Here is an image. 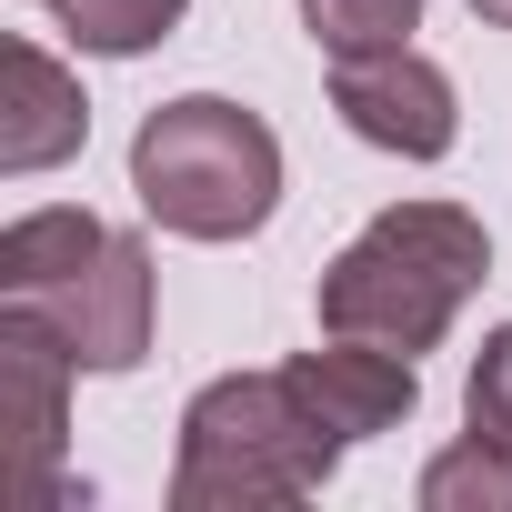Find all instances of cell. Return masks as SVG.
Here are the masks:
<instances>
[{
  "label": "cell",
  "mask_w": 512,
  "mask_h": 512,
  "mask_svg": "<svg viewBox=\"0 0 512 512\" xmlns=\"http://www.w3.org/2000/svg\"><path fill=\"white\" fill-rule=\"evenodd\" d=\"M492 241L462 201H392L372 211L322 272V332L352 342H392V352H432L452 332V312L482 292Z\"/></svg>",
  "instance_id": "cell-1"
},
{
  "label": "cell",
  "mask_w": 512,
  "mask_h": 512,
  "mask_svg": "<svg viewBox=\"0 0 512 512\" xmlns=\"http://www.w3.org/2000/svg\"><path fill=\"white\" fill-rule=\"evenodd\" d=\"M342 432L302 402L292 372H221L181 412V462H171V512H272L302 502L342 472Z\"/></svg>",
  "instance_id": "cell-2"
},
{
  "label": "cell",
  "mask_w": 512,
  "mask_h": 512,
  "mask_svg": "<svg viewBox=\"0 0 512 512\" xmlns=\"http://www.w3.org/2000/svg\"><path fill=\"white\" fill-rule=\"evenodd\" d=\"M0 302H31L71 352L81 372H141L151 352V251L141 231H111L101 211H21L0 231Z\"/></svg>",
  "instance_id": "cell-3"
},
{
  "label": "cell",
  "mask_w": 512,
  "mask_h": 512,
  "mask_svg": "<svg viewBox=\"0 0 512 512\" xmlns=\"http://www.w3.org/2000/svg\"><path fill=\"white\" fill-rule=\"evenodd\" d=\"M131 191L181 241H251L282 211V141L262 111L221 91H181L131 131Z\"/></svg>",
  "instance_id": "cell-4"
},
{
  "label": "cell",
  "mask_w": 512,
  "mask_h": 512,
  "mask_svg": "<svg viewBox=\"0 0 512 512\" xmlns=\"http://www.w3.org/2000/svg\"><path fill=\"white\" fill-rule=\"evenodd\" d=\"M71 372H81V352L31 302L0 312V462H11V502L21 512L61 502V432H71L61 402H71Z\"/></svg>",
  "instance_id": "cell-5"
},
{
  "label": "cell",
  "mask_w": 512,
  "mask_h": 512,
  "mask_svg": "<svg viewBox=\"0 0 512 512\" xmlns=\"http://www.w3.org/2000/svg\"><path fill=\"white\" fill-rule=\"evenodd\" d=\"M332 111L352 141L372 151H402V161H442L462 141V101H452V71L422 61L412 41L402 51H362V61H332Z\"/></svg>",
  "instance_id": "cell-6"
},
{
  "label": "cell",
  "mask_w": 512,
  "mask_h": 512,
  "mask_svg": "<svg viewBox=\"0 0 512 512\" xmlns=\"http://www.w3.org/2000/svg\"><path fill=\"white\" fill-rule=\"evenodd\" d=\"M282 372L302 382V402H312L342 442L402 432V422H412V402H422L412 352H392V342H352V332H322V352H292Z\"/></svg>",
  "instance_id": "cell-7"
},
{
  "label": "cell",
  "mask_w": 512,
  "mask_h": 512,
  "mask_svg": "<svg viewBox=\"0 0 512 512\" xmlns=\"http://www.w3.org/2000/svg\"><path fill=\"white\" fill-rule=\"evenodd\" d=\"M91 141V101L81 81L41 51V41H11L0 51V171H51Z\"/></svg>",
  "instance_id": "cell-8"
},
{
  "label": "cell",
  "mask_w": 512,
  "mask_h": 512,
  "mask_svg": "<svg viewBox=\"0 0 512 512\" xmlns=\"http://www.w3.org/2000/svg\"><path fill=\"white\" fill-rule=\"evenodd\" d=\"M422 512H512V452L462 432L452 452L422 462Z\"/></svg>",
  "instance_id": "cell-9"
},
{
  "label": "cell",
  "mask_w": 512,
  "mask_h": 512,
  "mask_svg": "<svg viewBox=\"0 0 512 512\" xmlns=\"http://www.w3.org/2000/svg\"><path fill=\"white\" fill-rule=\"evenodd\" d=\"M51 11H61V31H71L81 51L131 61V51H151V41H171V31H181L191 0H51Z\"/></svg>",
  "instance_id": "cell-10"
},
{
  "label": "cell",
  "mask_w": 512,
  "mask_h": 512,
  "mask_svg": "<svg viewBox=\"0 0 512 512\" xmlns=\"http://www.w3.org/2000/svg\"><path fill=\"white\" fill-rule=\"evenodd\" d=\"M302 31L332 51V61H362V51H402L422 31V0H302Z\"/></svg>",
  "instance_id": "cell-11"
},
{
  "label": "cell",
  "mask_w": 512,
  "mask_h": 512,
  "mask_svg": "<svg viewBox=\"0 0 512 512\" xmlns=\"http://www.w3.org/2000/svg\"><path fill=\"white\" fill-rule=\"evenodd\" d=\"M462 422H472L482 442H502V452H512V322H502V332H482L472 382H462Z\"/></svg>",
  "instance_id": "cell-12"
},
{
  "label": "cell",
  "mask_w": 512,
  "mask_h": 512,
  "mask_svg": "<svg viewBox=\"0 0 512 512\" xmlns=\"http://www.w3.org/2000/svg\"><path fill=\"white\" fill-rule=\"evenodd\" d=\"M472 21L482 31H512V0H472Z\"/></svg>",
  "instance_id": "cell-13"
}]
</instances>
